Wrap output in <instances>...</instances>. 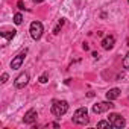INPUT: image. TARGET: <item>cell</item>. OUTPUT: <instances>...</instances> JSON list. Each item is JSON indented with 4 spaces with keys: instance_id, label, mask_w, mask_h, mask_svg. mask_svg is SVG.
Segmentation results:
<instances>
[{
    "instance_id": "obj_1",
    "label": "cell",
    "mask_w": 129,
    "mask_h": 129,
    "mask_svg": "<svg viewBox=\"0 0 129 129\" xmlns=\"http://www.w3.org/2000/svg\"><path fill=\"white\" fill-rule=\"evenodd\" d=\"M67 111H69V102H66V100H53L52 114L55 117H62Z\"/></svg>"
},
{
    "instance_id": "obj_2",
    "label": "cell",
    "mask_w": 129,
    "mask_h": 129,
    "mask_svg": "<svg viewBox=\"0 0 129 129\" xmlns=\"http://www.w3.org/2000/svg\"><path fill=\"white\" fill-rule=\"evenodd\" d=\"M73 123H76V124H87L88 123V111H87L85 106H82V108H79V109L75 111V114H73Z\"/></svg>"
},
{
    "instance_id": "obj_3",
    "label": "cell",
    "mask_w": 129,
    "mask_h": 129,
    "mask_svg": "<svg viewBox=\"0 0 129 129\" xmlns=\"http://www.w3.org/2000/svg\"><path fill=\"white\" fill-rule=\"evenodd\" d=\"M114 106L115 105L112 103V100H108L106 99V102H99V103L93 105V112L94 114H102V112H106V111L112 109Z\"/></svg>"
},
{
    "instance_id": "obj_4",
    "label": "cell",
    "mask_w": 129,
    "mask_h": 129,
    "mask_svg": "<svg viewBox=\"0 0 129 129\" xmlns=\"http://www.w3.org/2000/svg\"><path fill=\"white\" fill-rule=\"evenodd\" d=\"M29 32H30V37L34 40H40L43 37V32H44V27L40 21H32L30 23V27H29Z\"/></svg>"
},
{
    "instance_id": "obj_5",
    "label": "cell",
    "mask_w": 129,
    "mask_h": 129,
    "mask_svg": "<svg viewBox=\"0 0 129 129\" xmlns=\"http://www.w3.org/2000/svg\"><path fill=\"white\" fill-rule=\"evenodd\" d=\"M108 120L111 121L112 127H117V129H121V127H124V124H126V120H124V118H123L120 114H115V112L109 114Z\"/></svg>"
},
{
    "instance_id": "obj_6",
    "label": "cell",
    "mask_w": 129,
    "mask_h": 129,
    "mask_svg": "<svg viewBox=\"0 0 129 129\" xmlns=\"http://www.w3.org/2000/svg\"><path fill=\"white\" fill-rule=\"evenodd\" d=\"M26 53H27V50H23V52H20V53L11 61V69H12V70H18V69L21 67V64H23V61H24V58H26Z\"/></svg>"
},
{
    "instance_id": "obj_7",
    "label": "cell",
    "mask_w": 129,
    "mask_h": 129,
    "mask_svg": "<svg viewBox=\"0 0 129 129\" xmlns=\"http://www.w3.org/2000/svg\"><path fill=\"white\" fill-rule=\"evenodd\" d=\"M27 82H29V75H27V73H20V75L15 78L14 85H15V88L21 90V88H24V87L27 85Z\"/></svg>"
},
{
    "instance_id": "obj_8",
    "label": "cell",
    "mask_w": 129,
    "mask_h": 129,
    "mask_svg": "<svg viewBox=\"0 0 129 129\" xmlns=\"http://www.w3.org/2000/svg\"><path fill=\"white\" fill-rule=\"evenodd\" d=\"M37 117H38L37 111H35V109H29V111L24 114V117H23V121H24L26 124H34V123L37 121Z\"/></svg>"
},
{
    "instance_id": "obj_9",
    "label": "cell",
    "mask_w": 129,
    "mask_h": 129,
    "mask_svg": "<svg viewBox=\"0 0 129 129\" xmlns=\"http://www.w3.org/2000/svg\"><path fill=\"white\" fill-rule=\"evenodd\" d=\"M114 44H115V38H114L112 35H108V37H105V38L102 40V47H103L105 50H111V49L114 47Z\"/></svg>"
},
{
    "instance_id": "obj_10",
    "label": "cell",
    "mask_w": 129,
    "mask_h": 129,
    "mask_svg": "<svg viewBox=\"0 0 129 129\" xmlns=\"http://www.w3.org/2000/svg\"><path fill=\"white\" fill-rule=\"evenodd\" d=\"M120 90L118 88H111V90H108V93H106V99L108 100H115V99H118L120 97Z\"/></svg>"
},
{
    "instance_id": "obj_11",
    "label": "cell",
    "mask_w": 129,
    "mask_h": 129,
    "mask_svg": "<svg viewBox=\"0 0 129 129\" xmlns=\"http://www.w3.org/2000/svg\"><path fill=\"white\" fill-rule=\"evenodd\" d=\"M15 34H17V30H2V32H0V35H2L6 41H9V40H12L14 37H15Z\"/></svg>"
},
{
    "instance_id": "obj_12",
    "label": "cell",
    "mask_w": 129,
    "mask_h": 129,
    "mask_svg": "<svg viewBox=\"0 0 129 129\" xmlns=\"http://www.w3.org/2000/svg\"><path fill=\"white\" fill-rule=\"evenodd\" d=\"M64 23H66V20H64V18L58 20V24H56V26H55V29H53V34H55V35H58V34H59V30H61V27L64 26Z\"/></svg>"
},
{
    "instance_id": "obj_13",
    "label": "cell",
    "mask_w": 129,
    "mask_h": 129,
    "mask_svg": "<svg viewBox=\"0 0 129 129\" xmlns=\"http://www.w3.org/2000/svg\"><path fill=\"white\" fill-rule=\"evenodd\" d=\"M97 127H112V124H111V121L109 120H102V121H99L97 123Z\"/></svg>"
},
{
    "instance_id": "obj_14",
    "label": "cell",
    "mask_w": 129,
    "mask_h": 129,
    "mask_svg": "<svg viewBox=\"0 0 129 129\" xmlns=\"http://www.w3.org/2000/svg\"><path fill=\"white\" fill-rule=\"evenodd\" d=\"M21 21H23V15H21L20 12L15 14V15H14V23H15V24H21Z\"/></svg>"
},
{
    "instance_id": "obj_15",
    "label": "cell",
    "mask_w": 129,
    "mask_h": 129,
    "mask_svg": "<svg viewBox=\"0 0 129 129\" xmlns=\"http://www.w3.org/2000/svg\"><path fill=\"white\" fill-rule=\"evenodd\" d=\"M38 81H40V84H46V82L49 81V73H43Z\"/></svg>"
},
{
    "instance_id": "obj_16",
    "label": "cell",
    "mask_w": 129,
    "mask_h": 129,
    "mask_svg": "<svg viewBox=\"0 0 129 129\" xmlns=\"http://www.w3.org/2000/svg\"><path fill=\"white\" fill-rule=\"evenodd\" d=\"M123 67H124L126 70H129V53L123 58Z\"/></svg>"
},
{
    "instance_id": "obj_17",
    "label": "cell",
    "mask_w": 129,
    "mask_h": 129,
    "mask_svg": "<svg viewBox=\"0 0 129 129\" xmlns=\"http://www.w3.org/2000/svg\"><path fill=\"white\" fill-rule=\"evenodd\" d=\"M6 81H8V73H3V75H2V81H0V82H2V84H5Z\"/></svg>"
},
{
    "instance_id": "obj_18",
    "label": "cell",
    "mask_w": 129,
    "mask_h": 129,
    "mask_svg": "<svg viewBox=\"0 0 129 129\" xmlns=\"http://www.w3.org/2000/svg\"><path fill=\"white\" fill-rule=\"evenodd\" d=\"M17 6H18V9H24V3L21 2V0H18V3H17Z\"/></svg>"
},
{
    "instance_id": "obj_19",
    "label": "cell",
    "mask_w": 129,
    "mask_h": 129,
    "mask_svg": "<svg viewBox=\"0 0 129 129\" xmlns=\"http://www.w3.org/2000/svg\"><path fill=\"white\" fill-rule=\"evenodd\" d=\"M91 55H93V58H94V59H99V53H97V52H93Z\"/></svg>"
},
{
    "instance_id": "obj_20",
    "label": "cell",
    "mask_w": 129,
    "mask_h": 129,
    "mask_svg": "<svg viewBox=\"0 0 129 129\" xmlns=\"http://www.w3.org/2000/svg\"><path fill=\"white\" fill-rule=\"evenodd\" d=\"M82 49H84V50H88L90 47H88V44H84V46H82Z\"/></svg>"
},
{
    "instance_id": "obj_21",
    "label": "cell",
    "mask_w": 129,
    "mask_h": 129,
    "mask_svg": "<svg viewBox=\"0 0 129 129\" xmlns=\"http://www.w3.org/2000/svg\"><path fill=\"white\" fill-rule=\"evenodd\" d=\"M34 2H35V3H43L44 0H34Z\"/></svg>"
},
{
    "instance_id": "obj_22",
    "label": "cell",
    "mask_w": 129,
    "mask_h": 129,
    "mask_svg": "<svg viewBox=\"0 0 129 129\" xmlns=\"http://www.w3.org/2000/svg\"><path fill=\"white\" fill-rule=\"evenodd\" d=\"M126 43H127V47H129V38H127V41H126Z\"/></svg>"
},
{
    "instance_id": "obj_23",
    "label": "cell",
    "mask_w": 129,
    "mask_h": 129,
    "mask_svg": "<svg viewBox=\"0 0 129 129\" xmlns=\"http://www.w3.org/2000/svg\"><path fill=\"white\" fill-rule=\"evenodd\" d=\"M127 2H129V0H127Z\"/></svg>"
}]
</instances>
